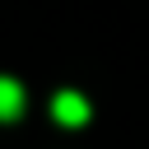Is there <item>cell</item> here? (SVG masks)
I'll return each mask as SVG.
<instances>
[{"label":"cell","instance_id":"obj_1","mask_svg":"<svg viewBox=\"0 0 149 149\" xmlns=\"http://www.w3.org/2000/svg\"><path fill=\"white\" fill-rule=\"evenodd\" d=\"M51 112H56V121H65V126H84V121H88V102H84L79 93H70V88L51 98Z\"/></svg>","mask_w":149,"mask_h":149},{"label":"cell","instance_id":"obj_2","mask_svg":"<svg viewBox=\"0 0 149 149\" xmlns=\"http://www.w3.org/2000/svg\"><path fill=\"white\" fill-rule=\"evenodd\" d=\"M19 112H23V88H19V79L0 74V121H14Z\"/></svg>","mask_w":149,"mask_h":149}]
</instances>
